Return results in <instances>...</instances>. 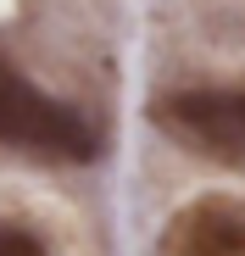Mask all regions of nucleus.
<instances>
[{
    "instance_id": "f257e3e1",
    "label": "nucleus",
    "mask_w": 245,
    "mask_h": 256,
    "mask_svg": "<svg viewBox=\"0 0 245 256\" xmlns=\"http://www.w3.org/2000/svg\"><path fill=\"white\" fill-rule=\"evenodd\" d=\"M0 145L56 156V162H95L100 156L95 128L72 106L50 100L45 90H34L17 72H0Z\"/></svg>"
},
{
    "instance_id": "f03ea898",
    "label": "nucleus",
    "mask_w": 245,
    "mask_h": 256,
    "mask_svg": "<svg viewBox=\"0 0 245 256\" xmlns=\"http://www.w3.org/2000/svg\"><path fill=\"white\" fill-rule=\"evenodd\" d=\"M156 128L184 150L245 173V84L234 90H178L150 106Z\"/></svg>"
},
{
    "instance_id": "7ed1b4c3",
    "label": "nucleus",
    "mask_w": 245,
    "mask_h": 256,
    "mask_svg": "<svg viewBox=\"0 0 245 256\" xmlns=\"http://www.w3.org/2000/svg\"><path fill=\"white\" fill-rule=\"evenodd\" d=\"M162 256H245V206L223 195L184 206L168 228Z\"/></svg>"
},
{
    "instance_id": "20e7f679",
    "label": "nucleus",
    "mask_w": 245,
    "mask_h": 256,
    "mask_svg": "<svg viewBox=\"0 0 245 256\" xmlns=\"http://www.w3.org/2000/svg\"><path fill=\"white\" fill-rule=\"evenodd\" d=\"M0 256H50V250L39 245L28 228H17V223H0Z\"/></svg>"
}]
</instances>
